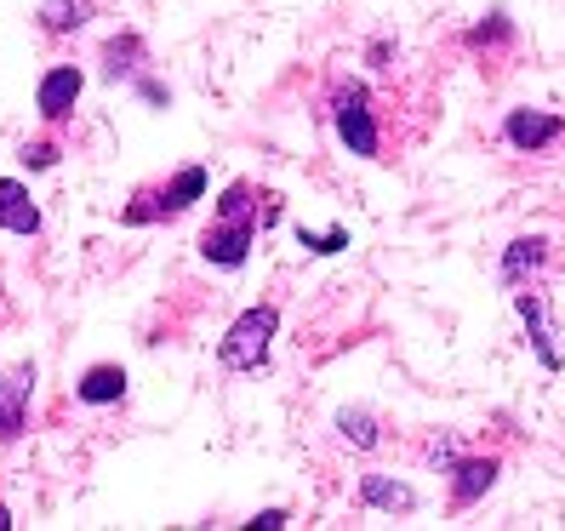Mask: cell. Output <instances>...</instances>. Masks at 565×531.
<instances>
[{
  "instance_id": "6da1fadb",
  "label": "cell",
  "mask_w": 565,
  "mask_h": 531,
  "mask_svg": "<svg viewBox=\"0 0 565 531\" xmlns=\"http://www.w3.org/2000/svg\"><path fill=\"white\" fill-rule=\"evenodd\" d=\"M275 331H280V309H275V304H252L235 326L223 331L217 360H223L228 372H263V367H269V343H275Z\"/></svg>"
},
{
  "instance_id": "7a4b0ae2",
  "label": "cell",
  "mask_w": 565,
  "mask_h": 531,
  "mask_svg": "<svg viewBox=\"0 0 565 531\" xmlns=\"http://www.w3.org/2000/svg\"><path fill=\"white\" fill-rule=\"evenodd\" d=\"M331 126H338V138H343L349 155L377 160L383 131H377V115H372V92H365L360 81H343L338 92H331Z\"/></svg>"
},
{
  "instance_id": "3957f363",
  "label": "cell",
  "mask_w": 565,
  "mask_h": 531,
  "mask_svg": "<svg viewBox=\"0 0 565 531\" xmlns=\"http://www.w3.org/2000/svg\"><path fill=\"white\" fill-rule=\"evenodd\" d=\"M257 246V217H217L201 235V257L217 263V269H241Z\"/></svg>"
},
{
  "instance_id": "277c9868",
  "label": "cell",
  "mask_w": 565,
  "mask_h": 531,
  "mask_svg": "<svg viewBox=\"0 0 565 531\" xmlns=\"http://www.w3.org/2000/svg\"><path fill=\"white\" fill-rule=\"evenodd\" d=\"M81 92H86V75L75 70V63H52V70L41 75V92H35V109H41V120H52V126L75 120Z\"/></svg>"
},
{
  "instance_id": "5b68a950",
  "label": "cell",
  "mask_w": 565,
  "mask_h": 531,
  "mask_svg": "<svg viewBox=\"0 0 565 531\" xmlns=\"http://www.w3.org/2000/svg\"><path fill=\"white\" fill-rule=\"evenodd\" d=\"M29 394H35V367L0 372V446L23 440V428H29Z\"/></svg>"
},
{
  "instance_id": "8992f818",
  "label": "cell",
  "mask_w": 565,
  "mask_h": 531,
  "mask_svg": "<svg viewBox=\"0 0 565 531\" xmlns=\"http://www.w3.org/2000/svg\"><path fill=\"white\" fill-rule=\"evenodd\" d=\"M503 138H509L520 155H543L548 144H559V138H565V120H559V115H548V109H509Z\"/></svg>"
},
{
  "instance_id": "52a82bcc",
  "label": "cell",
  "mask_w": 565,
  "mask_h": 531,
  "mask_svg": "<svg viewBox=\"0 0 565 531\" xmlns=\"http://www.w3.org/2000/svg\"><path fill=\"white\" fill-rule=\"evenodd\" d=\"M497 475H503L497 457H451V509H475L497 486Z\"/></svg>"
},
{
  "instance_id": "ba28073f",
  "label": "cell",
  "mask_w": 565,
  "mask_h": 531,
  "mask_svg": "<svg viewBox=\"0 0 565 531\" xmlns=\"http://www.w3.org/2000/svg\"><path fill=\"white\" fill-rule=\"evenodd\" d=\"M514 309H520V320H525V331H531V349H537V360L548 372H559L565 367V354L554 349V320H548V304L537 291H514Z\"/></svg>"
},
{
  "instance_id": "9c48e42d",
  "label": "cell",
  "mask_w": 565,
  "mask_h": 531,
  "mask_svg": "<svg viewBox=\"0 0 565 531\" xmlns=\"http://www.w3.org/2000/svg\"><path fill=\"white\" fill-rule=\"evenodd\" d=\"M0 229L7 235H41V206L29 201L18 178H0Z\"/></svg>"
},
{
  "instance_id": "30bf717a",
  "label": "cell",
  "mask_w": 565,
  "mask_h": 531,
  "mask_svg": "<svg viewBox=\"0 0 565 531\" xmlns=\"http://www.w3.org/2000/svg\"><path fill=\"white\" fill-rule=\"evenodd\" d=\"M360 503L365 509H388V514H412L417 491L406 480H388V475H360Z\"/></svg>"
},
{
  "instance_id": "8fae6325",
  "label": "cell",
  "mask_w": 565,
  "mask_h": 531,
  "mask_svg": "<svg viewBox=\"0 0 565 531\" xmlns=\"http://www.w3.org/2000/svg\"><path fill=\"white\" fill-rule=\"evenodd\" d=\"M97 18V0H41V29L52 41L75 35V29H86Z\"/></svg>"
},
{
  "instance_id": "7c38bea8",
  "label": "cell",
  "mask_w": 565,
  "mask_h": 531,
  "mask_svg": "<svg viewBox=\"0 0 565 531\" xmlns=\"http://www.w3.org/2000/svg\"><path fill=\"white\" fill-rule=\"evenodd\" d=\"M206 194V166H183V172L160 189V217H183Z\"/></svg>"
},
{
  "instance_id": "4fadbf2b",
  "label": "cell",
  "mask_w": 565,
  "mask_h": 531,
  "mask_svg": "<svg viewBox=\"0 0 565 531\" xmlns=\"http://www.w3.org/2000/svg\"><path fill=\"white\" fill-rule=\"evenodd\" d=\"M548 263V241L543 235H520L509 252H503V280L509 286H525V275H537Z\"/></svg>"
},
{
  "instance_id": "5bb4252c",
  "label": "cell",
  "mask_w": 565,
  "mask_h": 531,
  "mask_svg": "<svg viewBox=\"0 0 565 531\" xmlns=\"http://www.w3.org/2000/svg\"><path fill=\"white\" fill-rule=\"evenodd\" d=\"M75 394L86 406H120L126 401V372L120 367H92L81 383H75Z\"/></svg>"
},
{
  "instance_id": "9a60e30c",
  "label": "cell",
  "mask_w": 565,
  "mask_h": 531,
  "mask_svg": "<svg viewBox=\"0 0 565 531\" xmlns=\"http://www.w3.org/2000/svg\"><path fill=\"white\" fill-rule=\"evenodd\" d=\"M138 70H143V41H138V35H115V41H104V75H109V81L138 75Z\"/></svg>"
},
{
  "instance_id": "2e32d148",
  "label": "cell",
  "mask_w": 565,
  "mask_h": 531,
  "mask_svg": "<svg viewBox=\"0 0 565 531\" xmlns=\"http://www.w3.org/2000/svg\"><path fill=\"white\" fill-rule=\"evenodd\" d=\"M338 435L354 446V452H372L383 440V423L372 412H338Z\"/></svg>"
},
{
  "instance_id": "e0dca14e",
  "label": "cell",
  "mask_w": 565,
  "mask_h": 531,
  "mask_svg": "<svg viewBox=\"0 0 565 531\" xmlns=\"http://www.w3.org/2000/svg\"><path fill=\"white\" fill-rule=\"evenodd\" d=\"M509 41H514V23L503 12H491L486 23H475L469 35H462V46H469V52H491V46H509Z\"/></svg>"
},
{
  "instance_id": "ac0fdd59",
  "label": "cell",
  "mask_w": 565,
  "mask_h": 531,
  "mask_svg": "<svg viewBox=\"0 0 565 531\" xmlns=\"http://www.w3.org/2000/svg\"><path fill=\"white\" fill-rule=\"evenodd\" d=\"M120 223L126 229H143V223H160V189H143L131 206H120Z\"/></svg>"
},
{
  "instance_id": "d6986e66",
  "label": "cell",
  "mask_w": 565,
  "mask_h": 531,
  "mask_svg": "<svg viewBox=\"0 0 565 531\" xmlns=\"http://www.w3.org/2000/svg\"><path fill=\"white\" fill-rule=\"evenodd\" d=\"M217 217H257L252 189H246V183H228V189H223V201H217Z\"/></svg>"
},
{
  "instance_id": "ffe728a7",
  "label": "cell",
  "mask_w": 565,
  "mask_h": 531,
  "mask_svg": "<svg viewBox=\"0 0 565 531\" xmlns=\"http://www.w3.org/2000/svg\"><path fill=\"white\" fill-rule=\"evenodd\" d=\"M57 155H63V149H57L52 138H35V144H23V149H18V160L29 166V172H46V166H57Z\"/></svg>"
},
{
  "instance_id": "44dd1931",
  "label": "cell",
  "mask_w": 565,
  "mask_h": 531,
  "mask_svg": "<svg viewBox=\"0 0 565 531\" xmlns=\"http://www.w3.org/2000/svg\"><path fill=\"white\" fill-rule=\"evenodd\" d=\"M297 246H309V252H343L349 246V229H331V235H309V229H303V235H297Z\"/></svg>"
},
{
  "instance_id": "7402d4cb",
  "label": "cell",
  "mask_w": 565,
  "mask_h": 531,
  "mask_svg": "<svg viewBox=\"0 0 565 531\" xmlns=\"http://www.w3.org/2000/svg\"><path fill=\"white\" fill-rule=\"evenodd\" d=\"M246 525H252V531H280V525H291V514H286V509H263V514L246 520Z\"/></svg>"
},
{
  "instance_id": "603a6c76",
  "label": "cell",
  "mask_w": 565,
  "mask_h": 531,
  "mask_svg": "<svg viewBox=\"0 0 565 531\" xmlns=\"http://www.w3.org/2000/svg\"><path fill=\"white\" fill-rule=\"evenodd\" d=\"M138 92H143V104H154V109H166V104H172V92H166L160 81H138Z\"/></svg>"
},
{
  "instance_id": "cb8c5ba5",
  "label": "cell",
  "mask_w": 565,
  "mask_h": 531,
  "mask_svg": "<svg viewBox=\"0 0 565 531\" xmlns=\"http://www.w3.org/2000/svg\"><path fill=\"white\" fill-rule=\"evenodd\" d=\"M451 457H457L451 440H435V446H428V463H435V469H451Z\"/></svg>"
},
{
  "instance_id": "d4e9b609",
  "label": "cell",
  "mask_w": 565,
  "mask_h": 531,
  "mask_svg": "<svg viewBox=\"0 0 565 531\" xmlns=\"http://www.w3.org/2000/svg\"><path fill=\"white\" fill-rule=\"evenodd\" d=\"M0 531H12V509L7 503H0Z\"/></svg>"
}]
</instances>
